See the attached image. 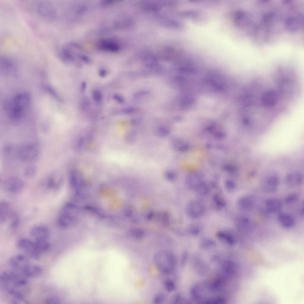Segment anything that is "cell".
I'll return each mask as SVG.
<instances>
[{
	"label": "cell",
	"instance_id": "cell-1",
	"mask_svg": "<svg viewBox=\"0 0 304 304\" xmlns=\"http://www.w3.org/2000/svg\"><path fill=\"white\" fill-rule=\"evenodd\" d=\"M31 102L30 95L27 92L19 93L12 97L5 107L10 119L14 122L21 120L29 108Z\"/></svg>",
	"mask_w": 304,
	"mask_h": 304
},
{
	"label": "cell",
	"instance_id": "cell-2",
	"mask_svg": "<svg viewBox=\"0 0 304 304\" xmlns=\"http://www.w3.org/2000/svg\"><path fill=\"white\" fill-rule=\"evenodd\" d=\"M153 261L156 268L160 272L168 274L175 269L177 261L175 255L172 252L163 250L155 254Z\"/></svg>",
	"mask_w": 304,
	"mask_h": 304
},
{
	"label": "cell",
	"instance_id": "cell-3",
	"mask_svg": "<svg viewBox=\"0 0 304 304\" xmlns=\"http://www.w3.org/2000/svg\"><path fill=\"white\" fill-rule=\"evenodd\" d=\"M34 5L35 12L40 18L49 21L56 19V9L51 3L47 1H39L36 2Z\"/></svg>",
	"mask_w": 304,
	"mask_h": 304
},
{
	"label": "cell",
	"instance_id": "cell-4",
	"mask_svg": "<svg viewBox=\"0 0 304 304\" xmlns=\"http://www.w3.org/2000/svg\"><path fill=\"white\" fill-rule=\"evenodd\" d=\"M40 152L39 148L33 144H27L21 146L18 149L17 156L20 161L25 162H31L39 158Z\"/></svg>",
	"mask_w": 304,
	"mask_h": 304
},
{
	"label": "cell",
	"instance_id": "cell-5",
	"mask_svg": "<svg viewBox=\"0 0 304 304\" xmlns=\"http://www.w3.org/2000/svg\"><path fill=\"white\" fill-rule=\"evenodd\" d=\"M27 278L21 272L18 270L5 271L0 276L1 286L2 288L15 284Z\"/></svg>",
	"mask_w": 304,
	"mask_h": 304
},
{
	"label": "cell",
	"instance_id": "cell-6",
	"mask_svg": "<svg viewBox=\"0 0 304 304\" xmlns=\"http://www.w3.org/2000/svg\"><path fill=\"white\" fill-rule=\"evenodd\" d=\"M17 248L24 251L27 255L33 259H38L40 254L36 248L34 241L26 238H21L17 241Z\"/></svg>",
	"mask_w": 304,
	"mask_h": 304
},
{
	"label": "cell",
	"instance_id": "cell-7",
	"mask_svg": "<svg viewBox=\"0 0 304 304\" xmlns=\"http://www.w3.org/2000/svg\"><path fill=\"white\" fill-rule=\"evenodd\" d=\"M3 186L8 192L12 194H16L23 190L25 184L21 178L17 177H13L5 180L3 183Z\"/></svg>",
	"mask_w": 304,
	"mask_h": 304
},
{
	"label": "cell",
	"instance_id": "cell-8",
	"mask_svg": "<svg viewBox=\"0 0 304 304\" xmlns=\"http://www.w3.org/2000/svg\"><path fill=\"white\" fill-rule=\"evenodd\" d=\"M205 207L204 203L200 200L195 199L190 201L186 207V212L189 216L193 219L200 217L204 213Z\"/></svg>",
	"mask_w": 304,
	"mask_h": 304
},
{
	"label": "cell",
	"instance_id": "cell-9",
	"mask_svg": "<svg viewBox=\"0 0 304 304\" xmlns=\"http://www.w3.org/2000/svg\"><path fill=\"white\" fill-rule=\"evenodd\" d=\"M97 48L99 50L110 53H116L121 49L119 44L116 40L109 38L101 39L96 45Z\"/></svg>",
	"mask_w": 304,
	"mask_h": 304
},
{
	"label": "cell",
	"instance_id": "cell-10",
	"mask_svg": "<svg viewBox=\"0 0 304 304\" xmlns=\"http://www.w3.org/2000/svg\"><path fill=\"white\" fill-rule=\"evenodd\" d=\"M234 224L237 230L241 232H246L252 230L254 227L253 221L248 217L242 215L236 216Z\"/></svg>",
	"mask_w": 304,
	"mask_h": 304
},
{
	"label": "cell",
	"instance_id": "cell-11",
	"mask_svg": "<svg viewBox=\"0 0 304 304\" xmlns=\"http://www.w3.org/2000/svg\"><path fill=\"white\" fill-rule=\"evenodd\" d=\"M9 263L12 267L20 272L30 264L28 256L22 254L11 256L9 259Z\"/></svg>",
	"mask_w": 304,
	"mask_h": 304
},
{
	"label": "cell",
	"instance_id": "cell-12",
	"mask_svg": "<svg viewBox=\"0 0 304 304\" xmlns=\"http://www.w3.org/2000/svg\"><path fill=\"white\" fill-rule=\"evenodd\" d=\"M31 236L35 240H47L50 235L49 229L42 225H35L29 230Z\"/></svg>",
	"mask_w": 304,
	"mask_h": 304
},
{
	"label": "cell",
	"instance_id": "cell-13",
	"mask_svg": "<svg viewBox=\"0 0 304 304\" xmlns=\"http://www.w3.org/2000/svg\"><path fill=\"white\" fill-rule=\"evenodd\" d=\"M254 198L250 195H246L240 197L237 202L238 209L243 212H248L251 210L255 203Z\"/></svg>",
	"mask_w": 304,
	"mask_h": 304
},
{
	"label": "cell",
	"instance_id": "cell-14",
	"mask_svg": "<svg viewBox=\"0 0 304 304\" xmlns=\"http://www.w3.org/2000/svg\"><path fill=\"white\" fill-rule=\"evenodd\" d=\"M216 236L219 240L229 245L234 244L236 241L235 232L232 229L219 230L217 232Z\"/></svg>",
	"mask_w": 304,
	"mask_h": 304
},
{
	"label": "cell",
	"instance_id": "cell-15",
	"mask_svg": "<svg viewBox=\"0 0 304 304\" xmlns=\"http://www.w3.org/2000/svg\"><path fill=\"white\" fill-rule=\"evenodd\" d=\"M266 211L270 213L279 212L283 206L282 200L277 198H270L267 199L264 202Z\"/></svg>",
	"mask_w": 304,
	"mask_h": 304
},
{
	"label": "cell",
	"instance_id": "cell-16",
	"mask_svg": "<svg viewBox=\"0 0 304 304\" xmlns=\"http://www.w3.org/2000/svg\"><path fill=\"white\" fill-rule=\"evenodd\" d=\"M11 204L6 201H1L0 203V222L3 224L10 220L13 213Z\"/></svg>",
	"mask_w": 304,
	"mask_h": 304
},
{
	"label": "cell",
	"instance_id": "cell-17",
	"mask_svg": "<svg viewBox=\"0 0 304 304\" xmlns=\"http://www.w3.org/2000/svg\"><path fill=\"white\" fill-rule=\"evenodd\" d=\"M42 271V268L40 265L30 264L21 272L28 278L38 277L41 275Z\"/></svg>",
	"mask_w": 304,
	"mask_h": 304
},
{
	"label": "cell",
	"instance_id": "cell-18",
	"mask_svg": "<svg viewBox=\"0 0 304 304\" xmlns=\"http://www.w3.org/2000/svg\"><path fill=\"white\" fill-rule=\"evenodd\" d=\"M0 67L4 72H11L16 69V66L13 60L10 57L3 55L0 57Z\"/></svg>",
	"mask_w": 304,
	"mask_h": 304
},
{
	"label": "cell",
	"instance_id": "cell-19",
	"mask_svg": "<svg viewBox=\"0 0 304 304\" xmlns=\"http://www.w3.org/2000/svg\"><path fill=\"white\" fill-rule=\"evenodd\" d=\"M278 222L281 225L285 228L293 227L295 221L294 217L291 214L284 212H279L278 215Z\"/></svg>",
	"mask_w": 304,
	"mask_h": 304
},
{
	"label": "cell",
	"instance_id": "cell-20",
	"mask_svg": "<svg viewBox=\"0 0 304 304\" xmlns=\"http://www.w3.org/2000/svg\"><path fill=\"white\" fill-rule=\"evenodd\" d=\"M285 180L288 186L292 187H296L302 183L303 181V177L302 174L299 172H292L287 175Z\"/></svg>",
	"mask_w": 304,
	"mask_h": 304
},
{
	"label": "cell",
	"instance_id": "cell-21",
	"mask_svg": "<svg viewBox=\"0 0 304 304\" xmlns=\"http://www.w3.org/2000/svg\"><path fill=\"white\" fill-rule=\"evenodd\" d=\"M279 183V178L276 176L271 175L266 180L263 189L269 193H274L277 190Z\"/></svg>",
	"mask_w": 304,
	"mask_h": 304
},
{
	"label": "cell",
	"instance_id": "cell-22",
	"mask_svg": "<svg viewBox=\"0 0 304 304\" xmlns=\"http://www.w3.org/2000/svg\"><path fill=\"white\" fill-rule=\"evenodd\" d=\"M62 181V177L60 174H54L48 179L46 183V187L49 189L56 190L59 188Z\"/></svg>",
	"mask_w": 304,
	"mask_h": 304
},
{
	"label": "cell",
	"instance_id": "cell-23",
	"mask_svg": "<svg viewBox=\"0 0 304 304\" xmlns=\"http://www.w3.org/2000/svg\"><path fill=\"white\" fill-rule=\"evenodd\" d=\"M212 202L213 207L218 210L223 209L226 205V202L224 198L217 193H215L212 196Z\"/></svg>",
	"mask_w": 304,
	"mask_h": 304
},
{
	"label": "cell",
	"instance_id": "cell-24",
	"mask_svg": "<svg viewBox=\"0 0 304 304\" xmlns=\"http://www.w3.org/2000/svg\"><path fill=\"white\" fill-rule=\"evenodd\" d=\"M34 242L36 250L40 254L47 251L50 247L47 240H35Z\"/></svg>",
	"mask_w": 304,
	"mask_h": 304
},
{
	"label": "cell",
	"instance_id": "cell-25",
	"mask_svg": "<svg viewBox=\"0 0 304 304\" xmlns=\"http://www.w3.org/2000/svg\"><path fill=\"white\" fill-rule=\"evenodd\" d=\"M202 225L197 223L190 224L187 228V232L192 235H197L200 233L202 230Z\"/></svg>",
	"mask_w": 304,
	"mask_h": 304
},
{
	"label": "cell",
	"instance_id": "cell-26",
	"mask_svg": "<svg viewBox=\"0 0 304 304\" xmlns=\"http://www.w3.org/2000/svg\"><path fill=\"white\" fill-rule=\"evenodd\" d=\"M37 172L38 169L36 167L31 165L26 167L23 169V174L26 178H31L35 176Z\"/></svg>",
	"mask_w": 304,
	"mask_h": 304
},
{
	"label": "cell",
	"instance_id": "cell-27",
	"mask_svg": "<svg viewBox=\"0 0 304 304\" xmlns=\"http://www.w3.org/2000/svg\"><path fill=\"white\" fill-rule=\"evenodd\" d=\"M194 191L199 195L204 196H206L209 193L210 189L207 185L205 183H201L196 188Z\"/></svg>",
	"mask_w": 304,
	"mask_h": 304
},
{
	"label": "cell",
	"instance_id": "cell-28",
	"mask_svg": "<svg viewBox=\"0 0 304 304\" xmlns=\"http://www.w3.org/2000/svg\"><path fill=\"white\" fill-rule=\"evenodd\" d=\"M299 195L296 193L293 192L287 194L284 197V202L288 205L292 204L297 200Z\"/></svg>",
	"mask_w": 304,
	"mask_h": 304
},
{
	"label": "cell",
	"instance_id": "cell-29",
	"mask_svg": "<svg viewBox=\"0 0 304 304\" xmlns=\"http://www.w3.org/2000/svg\"><path fill=\"white\" fill-rule=\"evenodd\" d=\"M10 227L12 229L16 228L20 222V219L18 214L14 212L11 217Z\"/></svg>",
	"mask_w": 304,
	"mask_h": 304
},
{
	"label": "cell",
	"instance_id": "cell-30",
	"mask_svg": "<svg viewBox=\"0 0 304 304\" xmlns=\"http://www.w3.org/2000/svg\"><path fill=\"white\" fill-rule=\"evenodd\" d=\"M164 286L166 290L169 292L174 291L176 288V285L174 281L170 279L165 280L164 283Z\"/></svg>",
	"mask_w": 304,
	"mask_h": 304
},
{
	"label": "cell",
	"instance_id": "cell-31",
	"mask_svg": "<svg viewBox=\"0 0 304 304\" xmlns=\"http://www.w3.org/2000/svg\"><path fill=\"white\" fill-rule=\"evenodd\" d=\"M165 296L163 293H159L154 297L153 302L155 304H160L164 302L165 299Z\"/></svg>",
	"mask_w": 304,
	"mask_h": 304
},
{
	"label": "cell",
	"instance_id": "cell-32",
	"mask_svg": "<svg viewBox=\"0 0 304 304\" xmlns=\"http://www.w3.org/2000/svg\"><path fill=\"white\" fill-rule=\"evenodd\" d=\"M45 302L47 304H58L59 303L60 300L56 295H52L47 297L45 300Z\"/></svg>",
	"mask_w": 304,
	"mask_h": 304
},
{
	"label": "cell",
	"instance_id": "cell-33",
	"mask_svg": "<svg viewBox=\"0 0 304 304\" xmlns=\"http://www.w3.org/2000/svg\"><path fill=\"white\" fill-rule=\"evenodd\" d=\"M201 245L204 247H210L214 246L215 245V243L213 240L210 239L205 238L201 241Z\"/></svg>",
	"mask_w": 304,
	"mask_h": 304
},
{
	"label": "cell",
	"instance_id": "cell-34",
	"mask_svg": "<svg viewBox=\"0 0 304 304\" xmlns=\"http://www.w3.org/2000/svg\"><path fill=\"white\" fill-rule=\"evenodd\" d=\"M225 187L227 191L232 192L234 191L236 187L235 183L232 181H228L225 184Z\"/></svg>",
	"mask_w": 304,
	"mask_h": 304
},
{
	"label": "cell",
	"instance_id": "cell-35",
	"mask_svg": "<svg viewBox=\"0 0 304 304\" xmlns=\"http://www.w3.org/2000/svg\"><path fill=\"white\" fill-rule=\"evenodd\" d=\"M92 97L94 100L97 102H99L102 98L101 94L99 91H95L93 92Z\"/></svg>",
	"mask_w": 304,
	"mask_h": 304
},
{
	"label": "cell",
	"instance_id": "cell-36",
	"mask_svg": "<svg viewBox=\"0 0 304 304\" xmlns=\"http://www.w3.org/2000/svg\"><path fill=\"white\" fill-rule=\"evenodd\" d=\"M168 130L165 128H161L158 130L156 133L157 134L161 136H164L167 135L169 134Z\"/></svg>",
	"mask_w": 304,
	"mask_h": 304
},
{
	"label": "cell",
	"instance_id": "cell-37",
	"mask_svg": "<svg viewBox=\"0 0 304 304\" xmlns=\"http://www.w3.org/2000/svg\"><path fill=\"white\" fill-rule=\"evenodd\" d=\"M181 299V296L179 293H177L173 296L171 299L172 303L176 304L179 302Z\"/></svg>",
	"mask_w": 304,
	"mask_h": 304
},
{
	"label": "cell",
	"instance_id": "cell-38",
	"mask_svg": "<svg viewBox=\"0 0 304 304\" xmlns=\"http://www.w3.org/2000/svg\"><path fill=\"white\" fill-rule=\"evenodd\" d=\"M165 176L167 178L170 180H173L175 177L174 173L171 171H168L166 172Z\"/></svg>",
	"mask_w": 304,
	"mask_h": 304
},
{
	"label": "cell",
	"instance_id": "cell-39",
	"mask_svg": "<svg viewBox=\"0 0 304 304\" xmlns=\"http://www.w3.org/2000/svg\"><path fill=\"white\" fill-rule=\"evenodd\" d=\"M303 202L301 203L299 206V213L300 215L302 217L304 216V204Z\"/></svg>",
	"mask_w": 304,
	"mask_h": 304
},
{
	"label": "cell",
	"instance_id": "cell-40",
	"mask_svg": "<svg viewBox=\"0 0 304 304\" xmlns=\"http://www.w3.org/2000/svg\"><path fill=\"white\" fill-rule=\"evenodd\" d=\"M114 98L116 100L120 102H123V99L121 96L118 95H115L114 96Z\"/></svg>",
	"mask_w": 304,
	"mask_h": 304
},
{
	"label": "cell",
	"instance_id": "cell-41",
	"mask_svg": "<svg viewBox=\"0 0 304 304\" xmlns=\"http://www.w3.org/2000/svg\"><path fill=\"white\" fill-rule=\"evenodd\" d=\"M106 74V72L105 70L101 69L99 72L100 75L102 77H104Z\"/></svg>",
	"mask_w": 304,
	"mask_h": 304
},
{
	"label": "cell",
	"instance_id": "cell-42",
	"mask_svg": "<svg viewBox=\"0 0 304 304\" xmlns=\"http://www.w3.org/2000/svg\"><path fill=\"white\" fill-rule=\"evenodd\" d=\"M86 87V84L85 83L83 82L82 83L81 85V90L83 91L85 89Z\"/></svg>",
	"mask_w": 304,
	"mask_h": 304
}]
</instances>
